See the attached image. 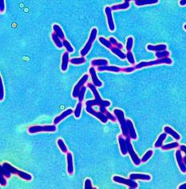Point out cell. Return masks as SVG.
I'll return each mask as SVG.
<instances>
[{
    "label": "cell",
    "mask_w": 186,
    "mask_h": 189,
    "mask_svg": "<svg viewBox=\"0 0 186 189\" xmlns=\"http://www.w3.org/2000/svg\"><path fill=\"white\" fill-rule=\"evenodd\" d=\"M0 88H1V94H0V100H2L4 98V88H3V83H2V78L0 79Z\"/></svg>",
    "instance_id": "46"
},
{
    "label": "cell",
    "mask_w": 186,
    "mask_h": 189,
    "mask_svg": "<svg viewBox=\"0 0 186 189\" xmlns=\"http://www.w3.org/2000/svg\"><path fill=\"white\" fill-rule=\"evenodd\" d=\"M85 110L87 111L88 113L90 114V115H93L94 117H96L97 119H98L99 120L101 121V123H106L109 120V118L106 116V115L101 111H96L94 109H93V107L91 106H85Z\"/></svg>",
    "instance_id": "9"
},
{
    "label": "cell",
    "mask_w": 186,
    "mask_h": 189,
    "mask_svg": "<svg viewBox=\"0 0 186 189\" xmlns=\"http://www.w3.org/2000/svg\"><path fill=\"white\" fill-rule=\"evenodd\" d=\"M66 161H67V172L70 175L74 173V161H73V156L70 152L66 153Z\"/></svg>",
    "instance_id": "17"
},
{
    "label": "cell",
    "mask_w": 186,
    "mask_h": 189,
    "mask_svg": "<svg viewBox=\"0 0 186 189\" xmlns=\"http://www.w3.org/2000/svg\"><path fill=\"white\" fill-rule=\"evenodd\" d=\"M178 188L179 189H186V183H183V184H181V185L179 186Z\"/></svg>",
    "instance_id": "50"
},
{
    "label": "cell",
    "mask_w": 186,
    "mask_h": 189,
    "mask_svg": "<svg viewBox=\"0 0 186 189\" xmlns=\"http://www.w3.org/2000/svg\"><path fill=\"white\" fill-rule=\"evenodd\" d=\"M179 144L177 142H173L171 143V144H168L165 145H162L161 146V149L164 151H167V150H170V149H173V148H179Z\"/></svg>",
    "instance_id": "30"
},
{
    "label": "cell",
    "mask_w": 186,
    "mask_h": 189,
    "mask_svg": "<svg viewBox=\"0 0 186 189\" xmlns=\"http://www.w3.org/2000/svg\"><path fill=\"white\" fill-rule=\"evenodd\" d=\"M70 62H71L72 64L74 65H79L82 64L85 62V58L84 56H81L80 58H72L70 60Z\"/></svg>",
    "instance_id": "32"
},
{
    "label": "cell",
    "mask_w": 186,
    "mask_h": 189,
    "mask_svg": "<svg viewBox=\"0 0 186 189\" xmlns=\"http://www.w3.org/2000/svg\"><path fill=\"white\" fill-rule=\"evenodd\" d=\"M127 124H128V131L130 138L131 140H137L138 139V135H137V133H136L133 122L130 119H127Z\"/></svg>",
    "instance_id": "19"
},
{
    "label": "cell",
    "mask_w": 186,
    "mask_h": 189,
    "mask_svg": "<svg viewBox=\"0 0 186 189\" xmlns=\"http://www.w3.org/2000/svg\"><path fill=\"white\" fill-rule=\"evenodd\" d=\"M6 177H5L2 173H0V185L1 186H6L7 182H6Z\"/></svg>",
    "instance_id": "44"
},
{
    "label": "cell",
    "mask_w": 186,
    "mask_h": 189,
    "mask_svg": "<svg viewBox=\"0 0 186 189\" xmlns=\"http://www.w3.org/2000/svg\"><path fill=\"white\" fill-rule=\"evenodd\" d=\"M57 143H58V147H59V148H60V150L62 151L63 153H67L68 152L67 148H66V144H65L64 141L62 140V139H58V141H57Z\"/></svg>",
    "instance_id": "35"
},
{
    "label": "cell",
    "mask_w": 186,
    "mask_h": 189,
    "mask_svg": "<svg viewBox=\"0 0 186 189\" xmlns=\"http://www.w3.org/2000/svg\"><path fill=\"white\" fill-rule=\"evenodd\" d=\"M70 57H69V52L66 51L65 52L63 55H62V64H61V69H62V71H66L68 68V64H69V62H70Z\"/></svg>",
    "instance_id": "21"
},
{
    "label": "cell",
    "mask_w": 186,
    "mask_h": 189,
    "mask_svg": "<svg viewBox=\"0 0 186 189\" xmlns=\"http://www.w3.org/2000/svg\"><path fill=\"white\" fill-rule=\"evenodd\" d=\"M133 45H134V39L133 37H129L126 41V50L127 51H130L133 48Z\"/></svg>",
    "instance_id": "40"
},
{
    "label": "cell",
    "mask_w": 186,
    "mask_h": 189,
    "mask_svg": "<svg viewBox=\"0 0 186 189\" xmlns=\"http://www.w3.org/2000/svg\"><path fill=\"white\" fill-rule=\"evenodd\" d=\"M109 64L108 60L106 59H93L91 61V65L93 67H102Z\"/></svg>",
    "instance_id": "26"
},
{
    "label": "cell",
    "mask_w": 186,
    "mask_h": 189,
    "mask_svg": "<svg viewBox=\"0 0 186 189\" xmlns=\"http://www.w3.org/2000/svg\"><path fill=\"white\" fill-rule=\"evenodd\" d=\"M97 28H92L91 32H90V35H89V39H88L87 43H85V45L84 46L83 48L81 49V51H80V54H81V56L85 57V55H87L88 52L90 51V49H91V47H92V44H93V43L94 42V40L96 39V38H97Z\"/></svg>",
    "instance_id": "4"
},
{
    "label": "cell",
    "mask_w": 186,
    "mask_h": 189,
    "mask_svg": "<svg viewBox=\"0 0 186 189\" xmlns=\"http://www.w3.org/2000/svg\"><path fill=\"white\" fill-rule=\"evenodd\" d=\"M173 60L169 57L163 58H157L156 60L149 61V62H141L138 64L135 65L136 69H141L143 67H151L155 66V65H160V64H172Z\"/></svg>",
    "instance_id": "3"
},
{
    "label": "cell",
    "mask_w": 186,
    "mask_h": 189,
    "mask_svg": "<svg viewBox=\"0 0 186 189\" xmlns=\"http://www.w3.org/2000/svg\"><path fill=\"white\" fill-rule=\"evenodd\" d=\"M89 74H90V76H91L93 84H94L95 86L97 87V88H101V87L102 86V83H101V80L97 78V73H96V71H95L94 67H90L89 70Z\"/></svg>",
    "instance_id": "13"
},
{
    "label": "cell",
    "mask_w": 186,
    "mask_h": 189,
    "mask_svg": "<svg viewBox=\"0 0 186 189\" xmlns=\"http://www.w3.org/2000/svg\"><path fill=\"white\" fill-rule=\"evenodd\" d=\"M81 108H82V102H79V103L77 104V106H76V108L74 111V116H75V118H77V119H78L80 115H81Z\"/></svg>",
    "instance_id": "33"
},
{
    "label": "cell",
    "mask_w": 186,
    "mask_h": 189,
    "mask_svg": "<svg viewBox=\"0 0 186 189\" xmlns=\"http://www.w3.org/2000/svg\"><path fill=\"white\" fill-rule=\"evenodd\" d=\"M110 50L114 54H115L117 56H118L121 59H125V58H126V55L121 51V49L118 48V47H113Z\"/></svg>",
    "instance_id": "29"
},
{
    "label": "cell",
    "mask_w": 186,
    "mask_h": 189,
    "mask_svg": "<svg viewBox=\"0 0 186 189\" xmlns=\"http://www.w3.org/2000/svg\"><path fill=\"white\" fill-rule=\"evenodd\" d=\"M85 92H86V87L83 86V87H82V88H81L79 93H78V101H79V102H82V101H83L84 96H85Z\"/></svg>",
    "instance_id": "39"
},
{
    "label": "cell",
    "mask_w": 186,
    "mask_h": 189,
    "mask_svg": "<svg viewBox=\"0 0 186 189\" xmlns=\"http://www.w3.org/2000/svg\"><path fill=\"white\" fill-rule=\"evenodd\" d=\"M179 3H180V6H185L186 5V0H180V2H179Z\"/></svg>",
    "instance_id": "49"
},
{
    "label": "cell",
    "mask_w": 186,
    "mask_h": 189,
    "mask_svg": "<svg viewBox=\"0 0 186 189\" xmlns=\"http://www.w3.org/2000/svg\"><path fill=\"white\" fill-rule=\"evenodd\" d=\"M98 40H99V42L101 43V44H102L103 46L106 47V48L111 49L113 47V45H112V43H110V41L105 39V38L100 37L98 39Z\"/></svg>",
    "instance_id": "31"
},
{
    "label": "cell",
    "mask_w": 186,
    "mask_h": 189,
    "mask_svg": "<svg viewBox=\"0 0 186 189\" xmlns=\"http://www.w3.org/2000/svg\"><path fill=\"white\" fill-rule=\"evenodd\" d=\"M167 49L166 44H157V45H147V50L149 51H162Z\"/></svg>",
    "instance_id": "20"
},
{
    "label": "cell",
    "mask_w": 186,
    "mask_h": 189,
    "mask_svg": "<svg viewBox=\"0 0 186 189\" xmlns=\"http://www.w3.org/2000/svg\"><path fill=\"white\" fill-rule=\"evenodd\" d=\"M183 160H184V164H185V166H186V156H184V158H183Z\"/></svg>",
    "instance_id": "52"
},
{
    "label": "cell",
    "mask_w": 186,
    "mask_h": 189,
    "mask_svg": "<svg viewBox=\"0 0 186 189\" xmlns=\"http://www.w3.org/2000/svg\"><path fill=\"white\" fill-rule=\"evenodd\" d=\"M135 70H136L135 67H125V68H122V71L125 73H130Z\"/></svg>",
    "instance_id": "45"
},
{
    "label": "cell",
    "mask_w": 186,
    "mask_h": 189,
    "mask_svg": "<svg viewBox=\"0 0 186 189\" xmlns=\"http://www.w3.org/2000/svg\"><path fill=\"white\" fill-rule=\"evenodd\" d=\"M53 31H54V33L56 34L61 39L64 40L65 39L64 32H63L62 28H60V26L58 25V24H54V25L53 26Z\"/></svg>",
    "instance_id": "23"
},
{
    "label": "cell",
    "mask_w": 186,
    "mask_h": 189,
    "mask_svg": "<svg viewBox=\"0 0 186 189\" xmlns=\"http://www.w3.org/2000/svg\"><path fill=\"white\" fill-rule=\"evenodd\" d=\"M89 79V75L88 74H85L81 79H79L77 84L74 86V90H73V92H72V96L74 98H78V93H79L80 90L82 87L84 86V84H86V82Z\"/></svg>",
    "instance_id": "10"
},
{
    "label": "cell",
    "mask_w": 186,
    "mask_h": 189,
    "mask_svg": "<svg viewBox=\"0 0 186 189\" xmlns=\"http://www.w3.org/2000/svg\"><path fill=\"white\" fill-rule=\"evenodd\" d=\"M0 173H2V175L6 178H10V175H11V173L10 172V171L8 169H6V168H4L2 165L0 167Z\"/></svg>",
    "instance_id": "41"
},
{
    "label": "cell",
    "mask_w": 186,
    "mask_h": 189,
    "mask_svg": "<svg viewBox=\"0 0 186 189\" xmlns=\"http://www.w3.org/2000/svg\"><path fill=\"white\" fill-rule=\"evenodd\" d=\"M164 131H165V132H166L167 134L170 135L171 136L173 137V138H174L176 140H180V135H179L177 132H176L173 128H171V127H169V126H165V127H164Z\"/></svg>",
    "instance_id": "22"
},
{
    "label": "cell",
    "mask_w": 186,
    "mask_h": 189,
    "mask_svg": "<svg viewBox=\"0 0 186 189\" xmlns=\"http://www.w3.org/2000/svg\"><path fill=\"white\" fill-rule=\"evenodd\" d=\"M113 180L118 183H121V184H125V185L128 186L130 188L135 189L138 188V183L132 179H126V178L121 177L118 175H115L113 177Z\"/></svg>",
    "instance_id": "7"
},
{
    "label": "cell",
    "mask_w": 186,
    "mask_h": 189,
    "mask_svg": "<svg viewBox=\"0 0 186 189\" xmlns=\"http://www.w3.org/2000/svg\"><path fill=\"white\" fill-rule=\"evenodd\" d=\"M72 113H73V110L70 109V108H69V109H67V110H66V111H63L62 114H60L59 115H58L57 117H55L54 119V121H53V123H54V125L58 124V123H60L62 119H64L65 118H66L68 115H70Z\"/></svg>",
    "instance_id": "15"
},
{
    "label": "cell",
    "mask_w": 186,
    "mask_h": 189,
    "mask_svg": "<svg viewBox=\"0 0 186 189\" xmlns=\"http://www.w3.org/2000/svg\"><path fill=\"white\" fill-rule=\"evenodd\" d=\"M84 188L85 189H93V187H92L91 180H90L89 179H85V184H84Z\"/></svg>",
    "instance_id": "43"
},
{
    "label": "cell",
    "mask_w": 186,
    "mask_h": 189,
    "mask_svg": "<svg viewBox=\"0 0 186 189\" xmlns=\"http://www.w3.org/2000/svg\"><path fill=\"white\" fill-rule=\"evenodd\" d=\"M126 143H127V148H128V154L130 155V157H131V160H133V163L137 166L140 165L141 163H142V160H140L138 155L136 154L135 151H134V148H133L132 144H131V141H130L131 139H130V137H127V138H126Z\"/></svg>",
    "instance_id": "8"
},
{
    "label": "cell",
    "mask_w": 186,
    "mask_h": 189,
    "mask_svg": "<svg viewBox=\"0 0 186 189\" xmlns=\"http://www.w3.org/2000/svg\"><path fill=\"white\" fill-rule=\"evenodd\" d=\"M159 0H138L135 2V5L138 6H145V5H151L156 4L158 2Z\"/></svg>",
    "instance_id": "24"
},
{
    "label": "cell",
    "mask_w": 186,
    "mask_h": 189,
    "mask_svg": "<svg viewBox=\"0 0 186 189\" xmlns=\"http://www.w3.org/2000/svg\"><path fill=\"white\" fill-rule=\"evenodd\" d=\"M56 131L55 125H47V126H31L28 128V132L35 134L38 132H54Z\"/></svg>",
    "instance_id": "6"
},
{
    "label": "cell",
    "mask_w": 186,
    "mask_h": 189,
    "mask_svg": "<svg viewBox=\"0 0 186 189\" xmlns=\"http://www.w3.org/2000/svg\"><path fill=\"white\" fill-rule=\"evenodd\" d=\"M170 53L169 51H168L167 50L162 51H157L155 53V55L157 58H166V57H169Z\"/></svg>",
    "instance_id": "34"
},
{
    "label": "cell",
    "mask_w": 186,
    "mask_h": 189,
    "mask_svg": "<svg viewBox=\"0 0 186 189\" xmlns=\"http://www.w3.org/2000/svg\"><path fill=\"white\" fill-rule=\"evenodd\" d=\"M97 71H99L100 72L101 71H110V72L118 73L122 71V68L116 66H109V65H106V66L98 67H97Z\"/></svg>",
    "instance_id": "16"
},
{
    "label": "cell",
    "mask_w": 186,
    "mask_h": 189,
    "mask_svg": "<svg viewBox=\"0 0 186 189\" xmlns=\"http://www.w3.org/2000/svg\"><path fill=\"white\" fill-rule=\"evenodd\" d=\"M179 148H180V150L181 151V152H184V154H185V156H186V146H185V145H180Z\"/></svg>",
    "instance_id": "48"
},
{
    "label": "cell",
    "mask_w": 186,
    "mask_h": 189,
    "mask_svg": "<svg viewBox=\"0 0 186 189\" xmlns=\"http://www.w3.org/2000/svg\"><path fill=\"white\" fill-rule=\"evenodd\" d=\"M130 179L137 180V179H141V180H146L149 181L151 179V175H147V174H142V173H132L130 175Z\"/></svg>",
    "instance_id": "18"
},
{
    "label": "cell",
    "mask_w": 186,
    "mask_h": 189,
    "mask_svg": "<svg viewBox=\"0 0 186 189\" xmlns=\"http://www.w3.org/2000/svg\"><path fill=\"white\" fill-rule=\"evenodd\" d=\"M2 165L3 166L4 168H6V169L9 170L10 173L14 174V175H18L19 177H21L22 179L27 180V181H30V180L32 179V175L27 173V172H23V171H20V170L17 169V168H15L12 165H10V164H8V163H3Z\"/></svg>",
    "instance_id": "5"
},
{
    "label": "cell",
    "mask_w": 186,
    "mask_h": 189,
    "mask_svg": "<svg viewBox=\"0 0 186 189\" xmlns=\"http://www.w3.org/2000/svg\"><path fill=\"white\" fill-rule=\"evenodd\" d=\"M130 7V2H124L123 3L117 4V5H114L111 6L112 11H118V10H126Z\"/></svg>",
    "instance_id": "25"
},
{
    "label": "cell",
    "mask_w": 186,
    "mask_h": 189,
    "mask_svg": "<svg viewBox=\"0 0 186 189\" xmlns=\"http://www.w3.org/2000/svg\"><path fill=\"white\" fill-rule=\"evenodd\" d=\"M184 30L186 31V24H184Z\"/></svg>",
    "instance_id": "53"
},
{
    "label": "cell",
    "mask_w": 186,
    "mask_h": 189,
    "mask_svg": "<svg viewBox=\"0 0 186 189\" xmlns=\"http://www.w3.org/2000/svg\"><path fill=\"white\" fill-rule=\"evenodd\" d=\"M153 151L152 150H149L147 152H146V154L144 155L143 157L142 158V162H143V163H146L147 160H149V159L151 158V156H153Z\"/></svg>",
    "instance_id": "42"
},
{
    "label": "cell",
    "mask_w": 186,
    "mask_h": 189,
    "mask_svg": "<svg viewBox=\"0 0 186 189\" xmlns=\"http://www.w3.org/2000/svg\"><path fill=\"white\" fill-rule=\"evenodd\" d=\"M51 38H52V40L53 42H54V43L56 45V47H58V48H62V47H63V43L62 42V39L58 37V35L54 33V32L51 35Z\"/></svg>",
    "instance_id": "27"
},
{
    "label": "cell",
    "mask_w": 186,
    "mask_h": 189,
    "mask_svg": "<svg viewBox=\"0 0 186 189\" xmlns=\"http://www.w3.org/2000/svg\"><path fill=\"white\" fill-rule=\"evenodd\" d=\"M118 144L120 146V150L123 156L128 154V148H127V143L126 140L124 138L123 135H119L118 136Z\"/></svg>",
    "instance_id": "14"
},
{
    "label": "cell",
    "mask_w": 186,
    "mask_h": 189,
    "mask_svg": "<svg viewBox=\"0 0 186 189\" xmlns=\"http://www.w3.org/2000/svg\"><path fill=\"white\" fill-rule=\"evenodd\" d=\"M62 43H63V47L66 49V51H67L69 53L74 52V48H73V47L71 46V44L69 43V41L64 39V40H62Z\"/></svg>",
    "instance_id": "36"
},
{
    "label": "cell",
    "mask_w": 186,
    "mask_h": 189,
    "mask_svg": "<svg viewBox=\"0 0 186 189\" xmlns=\"http://www.w3.org/2000/svg\"><path fill=\"white\" fill-rule=\"evenodd\" d=\"M87 87L92 93L93 94L95 99L93 100H87L85 102V106H98L99 111L106 115L109 111L106 110L107 107H110L111 105V103L108 100H102L101 99V96L99 95V92L97 89V87L95 86L93 84H88Z\"/></svg>",
    "instance_id": "1"
},
{
    "label": "cell",
    "mask_w": 186,
    "mask_h": 189,
    "mask_svg": "<svg viewBox=\"0 0 186 189\" xmlns=\"http://www.w3.org/2000/svg\"><path fill=\"white\" fill-rule=\"evenodd\" d=\"M125 2H130L131 1H134V2H136V1H138V0H124Z\"/></svg>",
    "instance_id": "51"
},
{
    "label": "cell",
    "mask_w": 186,
    "mask_h": 189,
    "mask_svg": "<svg viewBox=\"0 0 186 189\" xmlns=\"http://www.w3.org/2000/svg\"><path fill=\"white\" fill-rule=\"evenodd\" d=\"M126 58H127V60H128V62H130V64L134 65L136 63L135 59H134V55H133V53L131 51H128V52H127V54H126Z\"/></svg>",
    "instance_id": "38"
},
{
    "label": "cell",
    "mask_w": 186,
    "mask_h": 189,
    "mask_svg": "<svg viewBox=\"0 0 186 189\" xmlns=\"http://www.w3.org/2000/svg\"><path fill=\"white\" fill-rule=\"evenodd\" d=\"M114 114L116 116L117 119L120 123L121 128H122V135L126 138L130 137L128 131V124H127V119L125 118L124 111L121 109H114Z\"/></svg>",
    "instance_id": "2"
},
{
    "label": "cell",
    "mask_w": 186,
    "mask_h": 189,
    "mask_svg": "<svg viewBox=\"0 0 186 189\" xmlns=\"http://www.w3.org/2000/svg\"><path fill=\"white\" fill-rule=\"evenodd\" d=\"M105 13L106 15L107 24H108V28L110 31H114L115 30V24L114 22V18L112 15V9L110 6H106L105 8Z\"/></svg>",
    "instance_id": "11"
},
{
    "label": "cell",
    "mask_w": 186,
    "mask_h": 189,
    "mask_svg": "<svg viewBox=\"0 0 186 189\" xmlns=\"http://www.w3.org/2000/svg\"><path fill=\"white\" fill-rule=\"evenodd\" d=\"M166 137H167L166 132H164V133H162V134L160 135V136L158 137L157 140L156 141L155 144H154V147H155L156 148H161V146L163 145V142L165 141V140L166 139Z\"/></svg>",
    "instance_id": "28"
},
{
    "label": "cell",
    "mask_w": 186,
    "mask_h": 189,
    "mask_svg": "<svg viewBox=\"0 0 186 189\" xmlns=\"http://www.w3.org/2000/svg\"><path fill=\"white\" fill-rule=\"evenodd\" d=\"M0 11L1 13L5 11V0H0Z\"/></svg>",
    "instance_id": "47"
},
{
    "label": "cell",
    "mask_w": 186,
    "mask_h": 189,
    "mask_svg": "<svg viewBox=\"0 0 186 189\" xmlns=\"http://www.w3.org/2000/svg\"><path fill=\"white\" fill-rule=\"evenodd\" d=\"M176 160L177 162V164L179 166V168L183 173H186V166L183 160L182 155H181V151L176 150Z\"/></svg>",
    "instance_id": "12"
},
{
    "label": "cell",
    "mask_w": 186,
    "mask_h": 189,
    "mask_svg": "<svg viewBox=\"0 0 186 189\" xmlns=\"http://www.w3.org/2000/svg\"><path fill=\"white\" fill-rule=\"evenodd\" d=\"M110 41V43H112L113 47H118V48L119 49H122L123 48V45L122 44V43H118V42L117 41V39H115V38L114 37H110V39H109Z\"/></svg>",
    "instance_id": "37"
}]
</instances>
